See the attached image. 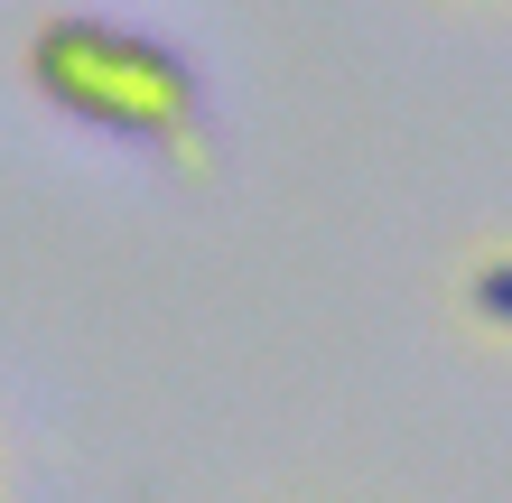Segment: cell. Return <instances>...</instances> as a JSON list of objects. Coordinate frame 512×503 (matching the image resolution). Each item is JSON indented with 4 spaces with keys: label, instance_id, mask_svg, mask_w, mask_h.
Wrapping results in <instances>:
<instances>
[{
    "label": "cell",
    "instance_id": "cell-2",
    "mask_svg": "<svg viewBox=\"0 0 512 503\" xmlns=\"http://www.w3.org/2000/svg\"><path fill=\"white\" fill-rule=\"evenodd\" d=\"M475 317L512 336V261H485V271H475Z\"/></svg>",
    "mask_w": 512,
    "mask_h": 503
},
{
    "label": "cell",
    "instance_id": "cell-1",
    "mask_svg": "<svg viewBox=\"0 0 512 503\" xmlns=\"http://www.w3.org/2000/svg\"><path fill=\"white\" fill-rule=\"evenodd\" d=\"M28 75L47 84V103H66L75 122L131 131V140H187L196 131V75L177 66L159 38L112 19H47L28 38Z\"/></svg>",
    "mask_w": 512,
    "mask_h": 503
}]
</instances>
